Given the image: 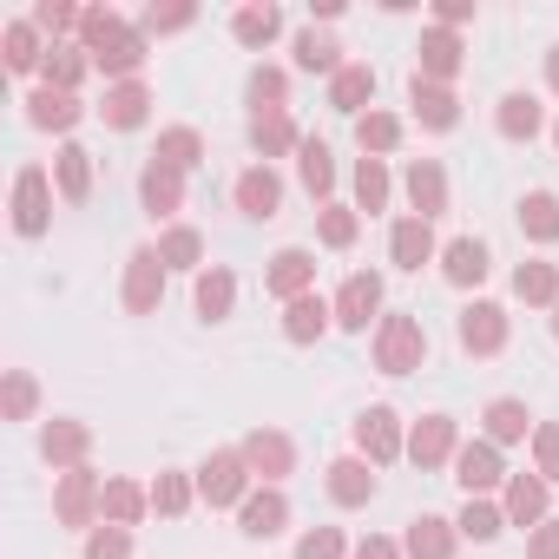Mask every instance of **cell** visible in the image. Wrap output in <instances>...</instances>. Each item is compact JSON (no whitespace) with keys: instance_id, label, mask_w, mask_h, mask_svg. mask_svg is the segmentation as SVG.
Returning <instances> with one entry per match:
<instances>
[{"instance_id":"54","label":"cell","mask_w":559,"mask_h":559,"mask_svg":"<svg viewBox=\"0 0 559 559\" xmlns=\"http://www.w3.org/2000/svg\"><path fill=\"white\" fill-rule=\"evenodd\" d=\"M533 559H559V520H546V526L533 533Z\"/></svg>"},{"instance_id":"20","label":"cell","mask_w":559,"mask_h":559,"mask_svg":"<svg viewBox=\"0 0 559 559\" xmlns=\"http://www.w3.org/2000/svg\"><path fill=\"white\" fill-rule=\"evenodd\" d=\"M369 493H376V474H369L362 461H336V467H330V500H336V507H362Z\"/></svg>"},{"instance_id":"38","label":"cell","mask_w":559,"mask_h":559,"mask_svg":"<svg viewBox=\"0 0 559 559\" xmlns=\"http://www.w3.org/2000/svg\"><path fill=\"white\" fill-rule=\"evenodd\" d=\"M230 297H237L230 270H204V276H198V310H204V317H230Z\"/></svg>"},{"instance_id":"31","label":"cell","mask_w":559,"mask_h":559,"mask_svg":"<svg viewBox=\"0 0 559 559\" xmlns=\"http://www.w3.org/2000/svg\"><path fill=\"white\" fill-rule=\"evenodd\" d=\"M369 93H376V73H369L362 60H356V67H336V86H330V99H336L343 112H356Z\"/></svg>"},{"instance_id":"34","label":"cell","mask_w":559,"mask_h":559,"mask_svg":"<svg viewBox=\"0 0 559 559\" xmlns=\"http://www.w3.org/2000/svg\"><path fill=\"white\" fill-rule=\"evenodd\" d=\"M230 27H237V40H243V47H270V40H276V27H284V14H276V8H243Z\"/></svg>"},{"instance_id":"5","label":"cell","mask_w":559,"mask_h":559,"mask_svg":"<svg viewBox=\"0 0 559 559\" xmlns=\"http://www.w3.org/2000/svg\"><path fill=\"white\" fill-rule=\"evenodd\" d=\"M408 198H415V217H441L448 211V178L435 158H415L408 165Z\"/></svg>"},{"instance_id":"50","label":"cell","mask_w":559,"mask_h":559,"mask_svg":"<svg viewBox=\"0 0 559 559\" xmlns=\"http://www.w3.org/2000/svg\"><path fill=\"white\" fill-rule=\"evenodd\" d=\"M323 243H330V250H343V243H356V217H349L343 204H336V211H323Z\"/></svg>"},{"instance_id":"25","label":"cell","mask_w":559,"mask_h":559,"mask_svg":"<svg viewBox=\"0 0 559 559\" xmlns=\"http://www.w3.org/2000/svg\"><path fill=\"white\" fill-rule=\"evenodd\" d=\"M53 171H60V191L80 204V198H86V185H93V158H86V145H60Z\"/></svg>"},{"instance_id":"11","label":"cell","mask_w":559,"mask_h":559,"mask_svg":"<svg viewBox=\"0 0 559 559\" xmlns=\"http://www.w3.org/2000/svg\"><path fill=\"white\" fill-rule=\"evenodd\" d=\"M310 276H317V257H310V250H284V257L270 263V297H290V304H297Z\"/></svg>"},{"instance_id":"14","label":"cell","mask_w":559,"mask_h":559,"mask_svg":"<svg viewBox=\"0 0 559 559\" xmlns=\"http://www.w3.org/2000/svg\"><path fill=\"white\" fill-rule=\"evenodd\" d=\"M356 441H362L369 461H395V454H402V435H395V415H389V408H369V415L356 421Z\"/></svg>"},{"instance_id":"4","label":"cell","mask_w":559,"mask_h":559,"mask_svg":"<svg viewBox=\"0 0 559 559\" xmlns=\"http://www.w3.org/2000/svg\"><path fill=\"white\" fill-rule=\"evenodd\" d=\"M243 467H250L243 454H211V461H204V474H198L204 500H211V507H230V500L243 493Z\"/></svg>"},{"instance_id":"41","label":"cell","mask_w":559,"mask_h":559,"mask_svg":"<svg viewBox=\"0 0 559 559\" xmlns=\"http://www.w3.org/2000/svg\"><path fill=\"white\" fill-rule=\"evenodd\" d=\"M8 67H14V73L47 67V60H40V40H34V21H14V27H8Z\"/></svg>"},{"instance_id":"52","label":"cell","mask_w":559,"mask_h":559,"mask_svg":"<svg viewBox=\"0 0 559 559\" xmlns=\"http://www.w3.org/2000/svg\"><path fill=\"white\" fill-rule=\"evenodd\" d=\"M533 448H539V474H546V480H559V428H539V441H533Z\"/></svg>"},{"instance_id":"7","label":"cell","mask_w":559,"mask_h":559,"mask_svg":"<svg viewBox=\"0 0 559 559\" xmlns=\"http://www.w3.org/2000/svg\"><path fill=\"white\" fill-rule=\"evenodd\" d=\"M461 343L480 349V356H493V349L507 343V317H500L493 304H467V310H461Z\"/></svg>"},{"instance_id":"35","label":"cell","mask_w":559,"mask_h":559,"mask_svg":"<svg viewBox=\"0 0 559 559\" xmlns=\"http://www.w3.org/2000/svg\"><path fill=\"white\" fill-rule=\"evenodd\" d=\"M500 132H507V139H533V132H539V99H533V93H513V99L500 106Z\"/></svg>"},{"instance_id":"40","label":"cell","mask_w":559,"mask_h":559,"mask_svg":"<svg viewBox=\"0 0 559 559\" xmlns=\"http://www.w3.org/2000/svg\"><path fill=\"white\" fill-rule=\"evenodd\" d=\"M250 139H257L263 158H270V152H290V145H297V126H290V112H270V119L250 126Z\"/></svg>"},{"instance_id":"8","label":"cell","mask_w":559,"mask_h":559,"mask_svg":"<svg viewBox=\"0 0 559 559\" xmlns=\"http://www.w3.org/2000/svg\"><path fill=\"white\" fill-rule=\"evenodd\" d=\"M454 480L467 487V500H474V493H487V487L500 480V454H493L487 441H467V448L454 454Z\"/></svg>"},{"instance_id":"39","label":"cell","mask_w":559,"mask_h":559,"mask_svg":"<svg viewBox=\"0 0 559 559\" xmlns=\"http://www.w3.org/2000/svg\"><path fill=\"white\" fill-rule=\"evenodd\" d=\"M336 53H343V47H336L330 34H317V27H310V34H297V67H304V73H330V67H336Z\"/></svg>"},{"instance_id":"46","label":"cell","mask_w":559,"mask_h":559,"mask_svg":"<svg viewBox=\"0 0 559 559\" xmlns=\"http://www.w3.org/2000/svg\"><path fill=\"white\" fill-rule=\"evenodd\" d=\"M356 139H362V152H395V139H402V126H395L389 112H369V119L356 126Z\"/></svg>"},{"instance_id":"24","label":"cell","mask_w":559,"mask_h":559,"mask_svg":"<svg viewBox=\"0 0 559 559\" xmlns=\"http://www.w3.org/2000/svg\"><path fill=\"white\" fill-rule=\"evenodd\" d=\"M513 290H520V304H559V270L552 263H520Z\"/></svg>"},{"instance_id":"27","label":"cell","mask_w":559,"mask_h":559,"mask_svg":"<svg viewBox=\"0 0 559 559\" xmlns=\"http://www.w3.org/2000/svg\"><path fill=\"white\" fill-rule=\"evenodd\" d=\"M40 448H47L53 467H73V461L86 454V428H80V421H53V428L40 435Z\"/></svg>"},{"instance_id":"49","label":"cell","mask_w":559,"mask_h":559,"mask_svg":"<svg viewBox=\"0 0 559 559\" xmlns=\"http://www.w3.org/2000/svg\"><path fill=\"white\" fill-rule=\"evenodd\" d=\"M126 552H132L126 526H106V533H93V539H86V559H126Z\"/></svg>"},{"instance_id":"43","label":"cell","mask_w":559,"mask_h":559,"mask_svg":"<svg viewBox=\"0 0 559 559\" xmlns=\"http://www.w3.org/2000/svg\"><path fill=\"white\" fill-rule=\"evenodd\" d=\"M356 198H362V211H382V198H389L382 158H362V165H356Z\"/></svg>"},{"instance_id":"47","label":"cell","mask_w":559,"mask_h":559,"mask_svg":"<svg viewBox=\"0 0 559 559\" xmlns=\"http://www.w3.org/2000/svg\"><path fill=\"white\" fill-rule=\"evenodd\" d=\"M297 559H343V533H336V526L304 533V539H297Z\"/></svg>"},{"instance_id":"56","label":"cell","mask_w":559,"mask_h":559,"mask_svg":"<svg viewBox=\"0 0 559 559\" xmlns=\"http://www.w3.org/2000/svg\"><path fill=\"white\" fill-rule=\"evenodd\" d=\"M356 559H395V546H389V539H362Z\"/></svg>"},{"instance_id":"26","label":"cell","mask_w":559,"mask_h":559,"mask_svg":"<svg viewBox=\"0 0 559 559\" xmlns=\"http://www.w3.org/2000/svg\"><path fill=\"white\" fill-rule=\"evenodd\" d=\"M323 323H330V304L323 297H297L290 317H284V336L290 343H310V336H323Z\"/></svg>"},{"instance_id":"10","label":"cell","mask_w":559,"mask_h":559,"mask_svg":"<svg viewBox=\"0 0 559 559\" xmlns=\"http://www.w3.org/2000/svg\"><path fill=\"white\" fill-rule=\"evenodd\" d=\"M165 257L158 250H139L132 257V276H126V310H152L158 304V290H165V270H158Z\"/></svg>"},{"instance_id":"21","label":"cell","mask_w":559,"mask_h":559,"mask_svg":"<svg viewBox=\"0 0 559 559\" xmlns=\"http://www.w3.org/2000/svg\"><path fill=\"white\" fill-rule=\"evenodd\" d=\"M480 276H487V243L480 237H454L448 243V284H480Z\"/></svg>"},{"instance_id":"58","label":"cell","mask_w":559,"mask_h":559,"mask_svg":"<svg viewBox=\"0 0 559 559\" xmlns=\"http://www.w3.org/2000/svg\"><path fill=\"white\" fill-rule=\"evenodd\" d=\"M552 336H559V317H552Z\"/></svg>"},{"instance_id":"51","label":"cell","mask_w":559,"mask_h":559,"mask_svg":"<svg viewBox=\"0 0 559 559\" xmlns=\"http://www.w3.org/2000/svg\"><path fill=\"white\" fill-rule=\"evenodd\" d=\"M191 21H198L191 8H152V14H145V27H152V34H171V27H191Z\"/></svg>"},{"instance_id":"33","label":"cell","mask_w":559,"mask_h":559,"mask_svg":"<svg viewBox=\"0 0 559 559\" xmlns=\"http://www.w3.org/2000/svg\"><path fill=\"white\" fill-rule=\"evenodd\" d=\"M99 507H106V526H132V520H139V507H145V493H139L132 480H106Z\"/></svg>"},{"instance_id":"15","label":"cell","mask_w":559,"mask_h":559,"mask_svg":"<svg viewBox=\"0 0 559 559\" xmlns=\"http://www.w3.org/2000/svg\"><path fill=\"white\" fill-rule=\"evenodd\" d=\"M454 73H461V40L448 27L421 34V80H454Z\"/></svg>"},{"instance_id":"45","label":"cell","mask_w":559,"mask_h":559,"mask_svg":"<svg viewBox=\"0 0 559 559\" xmlns=\"http://www.w3.org/2000/svg\"><path fill=\"white\" fill-rule=\"evenodd\" d=\"M500 526H507L500 507H487V500H467V507H461V533H467V539H500Z\"/></svg>"},{"instance_id":"36","label":"cell","mask_w":559,"mask_h":559,"mask_svg":"<svg viewBox=\"0 0 559 559\" xmlns=\"http://www.w3.org/2000/svg\"><path fill=\"white\" fill-rule=\"evenodd\" d=\"M487 435H493V441H520V435H526V402H513V395L487 402Z\"/></svg>"},{"instance_id":"9","label":"cell","mask_w":559,"mask_h":559,"mask_svg":"<svg viewBox=\"0 0 559 559\" xmlns=\"http://www.w3.org/2000/svg\"><path fill=\"white\" fill-rule=\"evenodd\" d=\"M276 198H284V185H276L270 165H250V171L237 178V204H243V217H276Z\"/></svg>"},{"instance_id":"23","label":"cell","mask_w":559,"mask_h":559,"mask_svg":"<svg viewBox=\"0 0 559 559\" xmlns=\"http://www.w3.org/2000/svg\"><path fill=\"white\" fill-rule=\"evenodd\" d=\"M507 520H520V526H539V520H546V480L520 474V480L507 487Z\"/></svg>"},{"instance_id":"6","label":"cell","mask_w":559,"mask_h":559,"mask_svg":"<svg viewBox=\"0 0 559 559\" xmlns=\"http://www.w3.org/2000/svg\"><path fill=\"white\" fill-rule=\"evenodd\" d=\"M389 257H395L402 270H421V263L435 257V230H428V217H402V224L389 230Z\"/></svg>"},{"instance_id":"22","label":"cell","mask_w":559,"mask_h":559,"mask_svg":"<svg viewBox=\"0 0 559 559\" xmlns=\"http://www.w3.org/2000/svg\"><path fill=\"white\" fill-rule=\"evenodd\" d=\"M27 119H34V126H53V132H67V126L80 119V99H73V93H53V86H40V93L27 99Z\"/></svg>"},{"instance_id":"18","label":"cell","mask_w":559,"mask_h":559,"mask_svg":"<svg viewBox=\"0 0 559 559\" xmlns=\"http://www.w3.org/2000/svg\"><path fill=\"white\" fill-rule=\"evenodd\" d=\"M284 520H290V507H284V493H250L243 500V533H257V539H270V533H284Z\"/></svg>"},{"instance_id":"53","label":"cell","mask_w":559,"mask_h":559,"mask_svg":"<svg viewBox=\"0 0 559 559\" xmlns=\"http://www.w3.org/2000/svg\"><path fill=\"white\" fill-rule=\"evenodd\" d=\"M34 27H47V34H67V27H80V14H73V8H34Z\"/></svg>"},{"instance_id":"37","label":"cell","mask_w":559,"mask_h":559,"mask_svg":"<svg viewBox=\"0 0 559 559\" xmlns=\"http://www.w3.org/2000/svg\"><path fill=\"white\" fill-rule=\"evenodd\" d=\"M93 493H106V487H93V474H86V467H73V474H67V487H60V513L80 526V520L93 513Z\"/></svg>"},{"instance_id":"1","label":"cell","mask_w":559,"mask_h":559,"mask_svg":"<svg viewBox=\"0 0 559 559\" xmlns=\"http://www.w3.org/2000/svg\"><path fill=\"white\" fill-rule=\"evenodd\" d=\"M376 356H382V369H389V376L415 369V362L428 356V336H421V323H415V317H389V323H382V336H376Z\"/></svg>"},{"instance_id":"44","label":"cell","mask_w":559,"mask_h":559,"mask_svg":"<svg viewBox=\"0 0 559 559\" xmlns=\"http://www.w3.org/2000/svg\"><path fill=\"white\" fill-rule=\"evenodd\" d=\"M198 250H204V237H198V230H185V224L158 237V257H165V263H178V270H191V263H198Z\"/></svg>"},{"instance_id":"30","label":"cell","mask_w":559,"mask_h":559,"mask_svg":"<svg viewBox=\"0 0 559 559\" xmlns=\"http://www.w3.org/2000/svg\"><path fill=\"white\" fill-rule=\"evenodd\" d=\"M86 73V47H47V86L53 93H73Z\"/></svg>"},{"instance_id":"57","label":"cell","mask_w":559,"mask_h":559,"mask_svg":"<svg viewBox=\"0 0 559 559\" xmlns=\"http://www.w3.org/2000/svg\"><path fill=\"white\" fill-rule=\"evenodd\" d=\"M546 80H552V93H559V47H552V60H546Z\"/></svg>"},{"instance_id":"12","label":"cell","mask_w":559,"mask_h":559,"mask_svg":"<svg viewBox=\"0 0 559 559\" xmlns=\"http://www.w3.org/2000/svg\"><path fill=\"white\" fill-rule=\"evenodd\" d=\"M454 106H461V99H454V93H448L441 80H421V73H415V119H421V126H435V132H448V126L461 119Z\"/></svg>"},{"instance_id":"32","label":"cell","mask_w":559,"mask_h":559,"mask_svg":"<svg viewBox=\"0 0 559 559\" xmlns=\"http://www.w3.org/2000/svg\"><path fill=\"white\" fill-rule=\"evenodd\" d=\"M198 132L191 126H171V132H158V165H171V171H191L198 165Z\"/></svg>"},{"instance_id":"3","label":"cell","mask_w":559,"mask_h":559,"mask_svg":"<svg viewBox=\"0 0 559 559\" xmlns=\"http://www.w3.org/2000/svg\"><path fill=\"white\" fill-rule=\"evenodd\" d=\"M382 310V276H369V270H356L349 284H343V297H336V317L349 323V330H369V317Z\"/></svg>"},{"instance_id":"59","label":"cell","mask_w":559,"mask_h":559,"mask_svg":"<svg viewBox=\"0 0 559 559\" xmlns=\"http://www.w3.org/2000/svg\"><path fill=\"white\" fill-rule=\"evenodd\" d=\"M552 139H559V126H552Z\"/></svg>"},{"instance_id":"2","label":"cell","mask_w":559,"mask_h":559,"mask_svg":"<svg viewBox=\"0 0 559 559\" xmlns=\"http://www.w3.org/2000/svg\"><path fill=\"white\" fill-rule=\"evenodd\" d=\"M14 230H21V237L47 230V171H40V165H27V171L14 178Z\"/></svg>"},{"instance_id":"29","label":"cell","mask_w":559,"mask_h":559,"mask_svg":"<svg viewBox=\"0 0 559 559\" xmlns=\"http://www.w3.org/2000/svg\"><path fill=\"white\" fill-rule=\"evenodd\" d=\"M408 552H415V559H448V552H454L448 520H435V513H428V520H415V526H408Z\"/></svg>"},{"instance_id":"13","label":"cell","mask_w":559,"mask_h":559,"mask_svg":"<svg viewBox=\"0 0 559 559\" xmlns=\"http://www.w3.org/2000/svg\"><path fill=\"white\" fill-rule=\"evenodd\" d=\"M139 191H145V211H152V217H171L178 198H185V171H171V165H145Z\"/></svg>"},{"instance_id":"28","label":"cell","mask_w":559,"mask_h":559,"mask_svg":"<svg viewBox=\"0 0 559 559\" xmlns=\"http://www.w3.org/2000/svg\"><path fill=\"white\" fill-rule=\"evenodd\" d=\"M520 224H526V237L552 243V237H559V198H552V191H533V198L520 204Z\"/></svg>"},{"instance_id":"16","label":"cell","mask_w":559,"mask_h":559,"mask_svg":"<svg viewBox=\"0 0 559 559\" xmlns=\"http://www.w3.org/2000/svg\"><path fill=\"white\" fill-rule=\"evenodd\" d=\"M145 106H152V93L139 86V80H126V86H112L106 93V126H119V132H132V126H145Z\"/></svg>"},{"instance_id":"19","label":"cell","mask_w":559,"mask_h":559,"mask_svg":"<svg viewBox=\"0 0 559 559\" xmlns=\"http://www.w3.org/2000/svg\"><path fill=\"white\" fill-rule=\"evenodd\" d=\"M448 448H454V421H448V415H428V421L415 428V441H408V454H415L421 467H441Z\"/></svg>"},{"instance_id":"17","label":"cell","mask_w":559,"mask_h":559,"mask_svg":"<svg viewBox=\"0 0 559 559\" xmlns=\"http://www.w3.org/2000/svg\"><path fill=\"white\" fill-rule=\"evenodd\" d=\"M243 461H250L263 480H284V474H290V441H284V435H250V441H243Z\"/></svg>"},{"instance_id":"48","label":"cell","mask_w":559,"mask_h":559,"mask_svg":"<svg viewBox=\"0 0 559 559\" xmlns=\"http://www.w3.org/2000/svg\"><path fill=\"white\" fill-rule=\"evenodd\" d=\"M152 507H158V513H185V507H191V487H185L178 474H158V487H152Z\"/></svg>"},{"instance_id":"55","label":"cell","mask_w":559,"mask_h":559,"mask_svg":"<svg viewBox=\"0 0 559 559\" xmlns=\"http://www.w3.org/2000/svg\"><path fill=\"white\" fill-rule=\"evenodd\" d=\"M8 408H14V415H27V408H34V382H27V376H14V389H8Z\"/></svg>"},{"instance_id":"42","label":"cell","mask_w":559,"mask_h":559,"mask_svg":"<svg viewBox=\"0 0 559 559\" xmlns=\"http://www.w3.org/2000/svg\"><path fill=\"white\" fill-rule=\"evenodd\" d=\"M297 158H304V185H310V191L323 198V191L336 185V165H330V145H317V139H310V145H304Z\"/></svg>"}]
</instances>
